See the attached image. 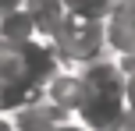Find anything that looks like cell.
<instances>
[{
    "instance_id": "obj_1",
    "label": "cell",
    "mask_w": 135,
    "mask_h": 131,
    "mask_svg": "<svg viewBox=\"0 0 135 131\" xmlns=\"http://www.w3.org/2000/svg\"><path fill=\"white\" fill-rule=\"evenodd\" d=\"M39 35V25H36V18L28 14V7H14V11L0 14V43H7V46H21V43L36 39Z\"/></svg>"
},
{
    "instance_id": "obj_2",
    "label": "cell",
    "mask_w": 135,
    "mask_h": 131,
    "mask_svg": "<svg viewBox=\"0 0 135 131\" xmlns=\"http://www.w3.org/2000/svg\"><path fill=\"white\" fill-rule=\"evenodd\" d=\"M54 131H89V128L82 124V120H75V117H64V120H61V124H57Z\"/></svg>"
},
{
    "instance_id": "obj_3",
    "label": "cell",
    "mask_w": 135,
    "mask_h": 131,
    "mask_svg": "<svg viewBox=\"0 0 135 131\" xmlns=\"http://www.w3.org/2000/svg\"><path fill=\"white\" fill-rule=\"evenodd\" d=\"M0 131H14V128H11V117H7V110H0Z\"/></svg>"
}]
</instances>
